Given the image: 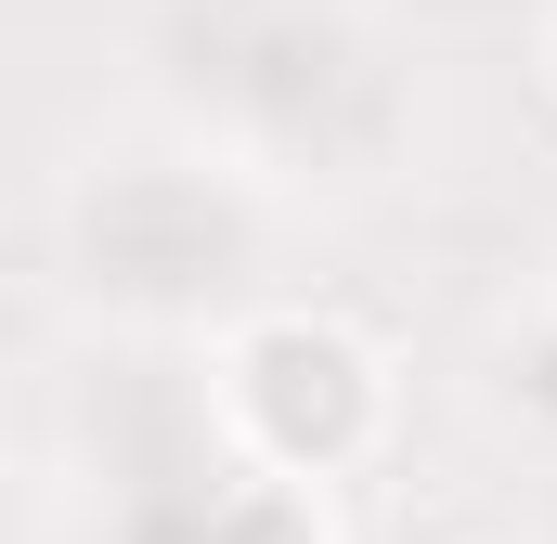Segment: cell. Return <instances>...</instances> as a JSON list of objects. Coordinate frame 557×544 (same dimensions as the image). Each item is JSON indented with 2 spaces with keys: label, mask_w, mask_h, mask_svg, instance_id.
Returning <instances> with one entry per match:
<instances>
[{
  "label": "cell",
  "mask_w": 557,
  "mask_h": 544,
  "mask_svg": "<svg viewBox=\"0 0 557 544\" xmlns=\"http://www.w3.org/2000/svg\"><path fill=\"white\" fill-rule=\"evenodd\" d=\"M519 403H532V415H557V324L519 350Z\"/></svg>",
  "instance_id": "7a4b0ae2"
},
{
  "label": "cell",
  "mask_w": 557,
  "mask_h": 544,
  "mask_svg": "<svg viewBox=\"0 0 557 544\" xmlns=\"http://www.w3.org/2000/svg\"><path fill=\"white\" fill-rule=\"evenodd\" d=\"M221 403H234V428L273 454L285 480H324L363 428H376V363L337 337V324H247L234 337V376H221Z\"/></svg>",
  "instance_id": "6da1fadb"
},
{
  "label": "cell",
  "mask_w": 557,
  "mask_h": 544,
  "mask_svg": "<svg viewBox=\"0 0 557 544\" xmlns=\"http://www.w3.org/2000/svg\"><path fill=\"white\" fill-rule=\"evenodd\" d=\"M545 52H557V39H545Z\"/></svg>",
  "instance_id": "3957f363"
}]
</instances>
